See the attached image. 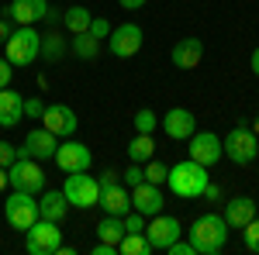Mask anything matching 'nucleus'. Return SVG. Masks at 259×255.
<instances>
[{"mask_svg":"<svg viewBox=\"0 0 259 255\" xmlns=\"http://www.w3.org/2000/svg\"><path fill=\"white\" fill-rule=\"evenodd\" d=\"M207 183H211L207 166H200V162H194V159H183V162H177V166H169V173H166V186H169L177 196H183V200H197Z\"/></svg>","mask_w":259,"mask_h":255,"instance_id":"obj_1","label":"nucleus"},{"mask_svg":"<svg viewBox=\"0 0 259 255\" xmlns=\"http://www.w3.org/2000/svg\"><path fill=\"white\" fill-rule=\"evenodd\" d=\"M190 245L197 255H221L228 245V224L221 214H200L190 228Z\"/></svg>","mask_w":259,"mask_h":255,"instance_id":"obj_2","label":"nucleus"},{"mask_svg":"<svg viewBox=\"0 0 259 255\" xmlns=\"http://www.w3.org/2000/svg\"><path fill=\"white\" fill-rule=\"evenodd\" d=\"M4 56L11 59V66H31L41 56V35L35 31V24H18L11 31V38L4 41Z\"/></svg>","mask_w":259,"mask_h":255,"instance_id":"obj_3","label":"nucleus"},{"mask_svg":"<svg viewBox=\"0 0 259 255\" xmlns=\"http://www.w3.org/2000/svg\"><path fill=\"white\" fill-rule=\"evenodd\" d=\"M221 148H225V156L232 159L235 166H249V162H256V156H259V138L249 124H235V128L225 135Z\"/></svg>","mask_w":259,"mask_h":255,"instance_id":"obj_4","label":"nucleus"},{"mask_svg":"<svg viewBox=\"0 0 259 255\" xmlns=\"http://www.w3.org/2000/svg\"><path fill=\"white\" fill-rule=\"evenodd\" d=\"M59 245H62L59 221H45V217H38V221L24 231V248H28V255H56Z\"/></svg>","mask_w":259,"mask_h":255,"instance_id":"obj_5","label":"nucleus"},{"mask_svg":"<svg viewBox=\"0 0 259 255\" xmlns=\"http://www.w3.org/2000/svg\"><path fill=\"white\" fill-rule=\"evenodd\" d=\"M62 193L69 200V207L90 211V207H97V200H100V179L87 176V173H66Z\"/></svg>","mask_w":259,"mask_h":255,"instance_id":"obj_6","label":"nucleus"},{"mask_svg":"<svg viewBox=\"0 0 259 255\" xmlns=\"http://www.w3.org/2000/svg\"><path fill=\"white\" fill-rule=\"evenodd\" d=\"M4 221H7L14 231H28V228L38 221V200H35V193L14 190V193L4 200Z\"/></svg>","mask_w":259,"mask_h":255,"instance_id":"obj_7","label":"nucleus"},{"mask_svg":"<svg viewBox=\"0 0 259 255\" xmlns=\"http://www.w3.org/2000/svg\"><path fill=\"white\" fill-rule=\"evenodd\" d=\"M7 183H11L14 190H24V193H41V190H45V173H41L38 159L18 156L7 166Z\"/></svg>","mask_w":259,"mask_h":255,"instance_id":"obj_8","label":"nucleus"},{"mask_svg":"<svg viewBox=\"0 0 259 255\" xmlns=\"http://www.w3.org/2000/svg\"><path fill=\"white\" fill-rule=\"evenodd\" d=\"M97 207H104V214H114V217H124L132 211V193L124 190V183H121L118 173H104L100 176V200Z\"/></svg>","mask_w":259,"mask_h":255,"instance_id":"obj_9","label":"nucleus"},{"mask_svg":"<svg viewBox=\"0 0 259 255\" xmlns=\"http://www.w3.org/2000/svg\"><path fill=\"white\" fill-rule=\"evenodd\" d=\"M56 166H59L62 173H87L90 166H94V152L83 145V141H62L59 148H56Z\"/></svg>","mask_w":259,"mask_h":255,"instance_id":"obj_10","label":"nucleus"},{"mask_svg":"<svg viewBox=\"0 0 259 255\" xmlns=\"http://www.w3.org/2000/svg\"><path fill=\"white\" fill-rule=\"evenodd\" d=\"M180 235H183V228H180V221L173 214H156L152 224H145V238H149L152 252H166Z\"/></svg>","mask_w":259,"mask_h":255,"instance_id":"obj_11","label":"nucleus"},{"mask_svg":"<svg viewBox=\"0 0 259 255\" xmlns=\"http://www.w3.org/2000/svg\"><path fill=\"white\" fill-rule=\"evenodd\" d=\"M41 128H49L56 138H73L80 121H76V111L66 107V104H45V114H41Z\"/></svg>","mask_w":259,"mask_h":255,"instance_id":"obj_12","label":"nucleus"},{"mask_svg":"<svg viewBox=\"0 0 259 255\" xmlns=\"http://www.w3.org/2000/svg\"><path fill=\"white\" fill-rule=\"evenodd\" d=\"M111 56L114 59H132V56H139V48H142V41H145V35H142V28L139 24H118V28H111Z\"/></svg>","mask_w":259,"mask_h":255,"instance_id":"obj_13","label":"nucleus"},{"mask_svg":"<svg viewBox=\"0 0 259 255\" xmlns=\"http://www.w3.org/2000/svg\"><path fill=\"white\" fill-rule=\"evenodd\" d=\"M187 141H190V159L200 162V166H207V169H211L214 162H221V156H225L221 138L214 135V131H194Z\"/></svg>","mask_w":259,"mask_h":255,"instance_id":"obj_14","label":"nucleus"},{"mask_svg":"<svg viewBox=\"0 0 259 255\" xmlns=\"http://www.w3.org/2000/svg\"><path fill=\"white\" fill-rule=\"evenodd\" d=\"M56 148H59V138L52 135L49 128H31L28 135H24V141H21L18 156H28V159H52L56 156Z\"/></svg>","mask_w":259,"mask_h":255,"instance_id":"obj_15","label":"nucleus"},{"mask_svg":"<svg viewBox=\"0 0 259 255\" xmlns=\"http://www.w3.org/2000/svg\"><path fill=\"white\" fill-rule=\"evenodd\" d=\"M132 211H139L145 217L162 214V186L145 183V179H142L139 186H132Z\"/></svg>","mask_w":259,"mask_h":255,"instance_id":"obj_16","label":"nucleus"},{"mask_svg":"<svg viewBox=\"0 0 259 255\" xmlns=\"http://www.w3.org/2000/svg\"><path fill=\"white\" fill-rule=\"evenodd\" d=\"M162 128H166V135L173 138V141H187V138L197 131V118H194L187 107H173V111H166Z\"/></svg>","mask_w":259,"mask_h":255,"instance_id":"obj_17","label":"nucleus"},{"mask_svg":"<svg viewBox=\"0 0 259 255\" xmlns=\"http://www.w3.org/2000/svg\"><path fill=\"white\" fill-rule=\"evenodd\" d=\"M200 59H204V41L200 38H180L177 45H173V52H169V62L177 66V69H194V66H200Z\"/></svg>","mask_w":259,"mask_h":255,"instance_id":"obj_18","label":"nucleus"},{"mask_svg":"<svg viewBox=\"0 0 259 255\" xmlns=\"http://www.w3.org/2000/svg\"><path fill=\"white\" fill-rule=\"evenodd\" d=\"M45 11H49V0H11L7 18L14 24H38L45 21Z\"/></svg>","mask_w":259,"mask_h":255,"instance_id":"obj_19","label":"nucleus"},{"mask_svg":"<svg viewBox=\"0 0 259 255\" xmlns=\"http://www.w3.org/2000/svg\"><path fill=\"white\" fill-rule=\"evenodd\" d=\"M221 217H225L228 228H239L242 231V228L256 217V200H252V196H232V200L225 203V214Z\"/></svg>","mask_w":259,"mask_h":255,"instance_id":"obj_20","label":"nucleus"},{"mask_svg":"<svg viewBox=\"0 0 259 255\" xmlns=\"http://www.w3.org/2000/svg\"><path fill=\"white\" fill-rule=\"evenodd\" d=\"M21 121H24V97L18 90L4 86L0 90V128H14Z\"/></svg>","mask_w":259,"mask_h":255,"instance_id":"obj_21","label":"nucleus"},{"mask_svg":"<svg viewBox=\"0 0 259 255\" xmlns=\"http://www.w3.org/2000/svg\"><path fill=\"white\" fill-rule=\"evenodd\" d=\"M69 214V200L62 190H41V200H38V217L45 221H62Z\"/></svg>","mask_w":259,"mask_h":255,"instance_id":"obj_22","label":"nucleus"},{"mask_svg":"<svg viewBox=\"0 0 259 255\" xmlns=\"http://www.w3.org/2000/svg\"><path fill=\"white\" fill-rule=\"evenodd\" d=\"M90 21H94V14H90V7H83V4H73V7L62 11V24H66L69 35H83V31L90 28Z\"/></svg>","mask_w":259,"mask_h":255,"instance_id":"obj_23","label":"nucleus"},{"mask_svg":"<svg viewBox=\"0 0 259 255\" xmlns=\"http://www.w3.org/2000/svg\"><path fill=\"white\" fill-rule=\"evenodd\" d=\"M69 52H73L76 59L94 62V59L100 56V38H94L90 31H83V35H73V38H69Z\"/></svg>","mask_w":259,"mask_h":255,"instance_id":"obj_24","label":"nucleus"},{"mask_svg":"<svg viewBox=\"0 0 259 255\" xmlns=\"http://www.w3.org/2000/svg\"><path fill=\"white\" fill-rule=\"evenodd\" d=\"M152 156H156V141H152V135H139V131H135V138L128 141V159L139 162V166H145Z\"/></svg>","mask_w":259,"mask_h":255,"instance_id":"obj_25","label":"nucleus"},{"mask_svg":"<svg viewBox=\"0 0 259 255\" xmlns=\"http://www.w3.org/2000/svg\"><path fill=\"white\" fill-rule=\"evenodd\" d=\"M118 252L121 255H152V245L145 231H124V238L118 241Z\"/></svg>","mask_w":259,"mask_h":255,"instance_id":"obj_26","label":"nucleus"},{"mask_svg":"<svg viewBox=\"0 0 259 255\" xmlns=\"http://www.w3.org/2000/svg\"><path fill=\"white\" fill-rule=\"evenodd\" d=\"M97 238L107 241V245H118L124 238V217H114V214H104V221L97 224Z\"/></svg>","mask_w":259,"mask_h":255,"instance_id":"obj_27","label":"nucleus"},{"mask_svg":"<svg viewBox=\"0 0 259 255\" xmlns=\"http://www.w3.org/2000/svg\"><path fill=\"white\" fill-rule=\"evenodd\" d=\"M66 52H69L66 38H59L56 31H52V35H41V56H38V59H45V62H59Z\"/></svg>","mask_w":259,"mask_h":255,"instance_id":"obj_28","label":"nucleus"},{"mask_svg":"<svg viewBox=\"0 0 259 255\" xmlns=\"http://www.w3.org/2000/svg\"><path fill=\"white\" fill-rule=\"evenodd\" d=\"M156 124H159V118H156V111H152V107H142L139 114H135V131H139V135H152V131H156Z\"/></svg>","mask_w":259,"mask_h":255,"instance_id":"obj_29","label":"nucleus"},{"mask_svg":"<svg viewBox=\"0 0 259 255\" xmlns=\"http://www.w3.org/2000/svg\"><path fill=\"white\" fill-rule=\"evenodd\" d=\"M142 173H145V183H156V186H166V166L162 162H156V159H149L145 166H142Z\"/></svg>","mask_w":259,"mask_h":255,"instance_id":"obj_30","label":"nucleus"},{"mask_svg":"<svg viewBox=\"0 0 259 255\" xmlns=\"http://www.w3.org/2000/svg\"><path fill=\"white\" fill-rule=\"evenodd\" d=\"M242 241H245V248L252 255H259V217H252V221L242 228Z\"/></svg>","mask_w":259,"mask_h":255,"instance_id":"obj_31","label":"nucleus"},{"mask_svg":"<svg viewBox=\"0 0 259 255\" xmlns=\"http://www.w3.org/2000/svg\"><path fill=\"white\" fill-rule=\"evenodd\" d=\"M121 179H124V186H139L142 179H145V173H142L139 162H132V166H128V169L121 173Z\"/></svg>","mask_w":259,"mask_h":255,"instance_id":"obj_32","label":"nucleus"},{"mask_svg":"<svg viewBox=\"0 0 259 255\" xmlns=\"http://www.w3.org/2000/svg\"><path fill=\"white\" fill-rule=\"evenodd\" d=\"M24 114H28V118H35V121H41V114H45V100H38V97L24 100Z\"/></svg>","mask_w":259,"mask_h":255,"instance_id":"obj_33","label":"nucleus"},{"mask_svg":"<svg viewBox=\"0 0 259 255\" xmlns=\"http://www.w3.org/2000/svg\"><path fill=\"white\" fill-rule=\"evenodd\" d=\"M87 31H90L94 38H107V35H111V24H107L104 18H94V21H90V28H87Z\"/></svg>","mask_w":259,"mask_h":255,"instance_id":"obj_34","label":"nucleus"},{"mask_svg":"<svg viewBox=\"0 0 259 255\" xmlns=\"http://www.w3.org/2000/svg\"><path fill=\"white\" fill-rule=\"evenodd\" d=\"M14 159H18V148H14L11 141H0V166L7 169V166H11Z\"/></svg>","mask_w":259,"mask_h":255,"instance_id":"obj_35","label":"nucleus"},{"mask_svg":"<svg viewBox=\"0 0 259 255\" xmlns=\"http://www.w3.org/2000/svg\"><path fill=\"white\" fill-rule=\"evenodd\" d=\"M166 255H197V252H194V245H190V241L177 238V241H173V245L166 248Z\"/></svg>","mask_w":259,"mask_h":255,"instance_id":"obj_36","label":"nucleus"},{"mask_svg":"<svg viewBox=\"0 0 259 255\" xmlns=\"http://www.w3.org/2000/svg\"><path fill=\"white\" fill-rule=\"evenodd\" d=\"M11 79H14V66H11V59L4 56V59H0V90L11 86Z\"/></svg>","mask_w":259,"mask_h":255,"instance_id":"obj_37","label":"nucleus"},{"mask_svg":"<svg viewBox=\"0 0 259 255\" xmlns=\"http://www.w3.org/2000/svg\"><path fill=\"white\" fill-rule=\"evenodd\" d=\"M118 252V245H107V241H97L94 245V255H114Z\"/></svg>","mask_w":259,"mask_h":255,"instance_id":"obj_38","label":"nucleus"},{"mask_svg":"<svg viewBox=\"0 0 259 255\" xmlns=\"http://www.w3.org/2000/svg\"><path fill=\"white\" fill-rule=\"evenodd\" d=\"M11 31H14V28H11V18H0V45L11 38Z\"/></svg>","mask_w":259,"mask_h":255,"instance_id":"obj_39","label":"nucleus"},{"mask_svg":"<svg viewBox=\"0 0 259 255\" xmlns=\"http://www.w3.org/2000/svg\"><path fill=\"white\" fill-rule=\"evenodd\" d=\"M45 21H49V24L56 28V24L62 21V11H56V7H49V11H45Z\"/></svg>","mask_w":259,"mask_h":255,"instance_id":"obj_40","label":"nucleus"},{"mask_svg":"<svg viewBox=\"0 0 259 255\" xmlns=\"http://www.w3.org/2000/svg\"><path fill=\"white\" fill-rule=\"evenodd\" d=\"M118 4L124 7V11H139V7H145L149 0H118Z\"/></svg>","mask_w":259,"mask_h":255,"instance_id":"obj_41","label":"nucleus"},{"mask_svg":"<svg viewBox=\"0 0 259 255\" xmlns=\"http://www.w3.org/2000/svg\"><path fill=\"white\" fill-rule=\"evenodd\" d=\"M200 196H207V200H218V196H221V190L214 186V183H207V186H204V193H200Z\"/></svg>","mask_w":259,"mask_h":255,"instance_id":"obj_42","label":"nucleus"},{"mask_svg":"<svg viewBox=\"0 0 259 255\" xmlns=\"http://www.w3.org/2000/svg\"><path fill=\"white\" fill-rule=\"evenodd\" d=\"M249 66H252V76L259 79V45H256V52H252V59H249Z\"/></svg>","mask_w":259,"mask_h":255,"instance_id":"obj_43","label":"nucleus"},{"mask_svg":"<svg viewBox=\"0 0 259 255\" xmlns=\"http://www.w3.org/2000/svg\"><path fill=\"white\" fill-rule=\"evenodd\" d=\"M7 186H11V183H7V169H4V166H0V193H4V190H7Z\"/></svg>","mask_w":259,"mask_h":255,"instance_id":"obj_44","label":"nucleus"},{"mask_svg":"<svg viewBox=\"0 0 259 255\" xmlns=\"http://www.w3.org/2000/svg\"><path fill=\"white\" fill-rule=\"evenodd\" d=\"M249 128H252V131H256V138H259V114L252 118V124H249Z\"/></svg>","mask_w":259,"mask_h":255,"instance_id":"obj_45","label":"nucleus"}]
</instances>
